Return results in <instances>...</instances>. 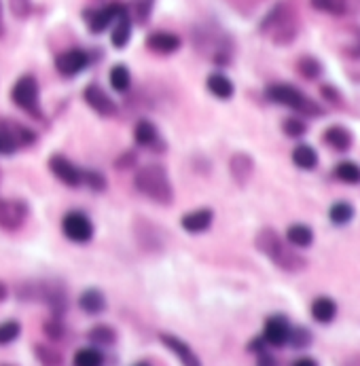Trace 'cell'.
<instances>
[{"label":"cell","mask_w":360,"mask_h":366,"mask_svg":"<svg viewBox=\"0 0 360 366\" xmlns=\"http://www.w3.org/2000/svg\"><path fill=\"white\" fill-rule=\"evenodd\" d=\"M155 0H134V17L138 23H146L151 17Z\"/></svg>","instance_id":"cell-33"},{"label":"cell","mask_w":360,"mask_h":366,"mask_svg":"<svg viewBox=\"0 0 360 366\" xmlns=\"http://www.w3.org/2000/svg\"><path fill=\"white\" fill-rule=\"evenodd\" d=\"M231 174L238 182H246L252 174V159L246 155H236L231 159Z\"/></svg>","instance_id":"cell-27"},{"label":"cell","mask_w":360,"mask_h":366,"mask_svg":"<svg viewBox=\"0 0 360 366\" xmlns=\"http://www.w3.org/2000/svg\"><path fill=\"white\" fill-rule=\"evenodd\" d=\"M134 140L140 146H151L157 140V127L151 121H138L134 127Z\"/></svg>","instance_id":"cell-25"},{"label":"cell","mask_w":360,"mask_h":366,"mask_svg":"<svg viewBox=\"0 0 360 366\" xmlns=\"http://www.w3.org/2000/svg\"><path fill=\"white\" fill-rule=\"evenodd\" d=\"M102 364H104V356L95 347H81L75 354V366H102Z\"/></svg>","instance_id":"cell-26"},{"label":"cell","mask_w":360,"mask_h":366,"mask_svg":"<svg viewBox=\"0 0 360 366\" xmlns=\"http://www.w3.org/2000/svg\"><path fill=\"white\" fill-rule=\"evenodd\" d=\"M89 64V55L81 49H70V51H64L57 61H55V68L59 75L64 77H75L79 75L85 66Z\"/></svg>","instance_id":"cell-10"},{"label":"cell","mask_w":360,"mask_h":366,"mask_svg":"<svg viewBox=\"0 0 360 366\" xmlns=\"http://www.w3.org/2000/svg\"><path fill=\"white\" fill-rule=\"evenodd\" d=\"M5 366H7V364H5Z\"/></svg>","instance_id":"cell-46"},{"label":"cell","mask_w":360,"mask_h":366,"mask_svg":"<svg viewBox=\"0 0 360 366\" xmlns=\"http://www.w3.org/2000/svg\"><path fill=\"white\" fill-rule=\"evenodd\" d=\"M108 79H111L113 89H115V91H119V93L127 91V89H129V85H132V75H129L127 66H123V64L113 66Z\"/></svg>","instance_id":"cell-24"},{"label":"cell","mask_w":360,"mask_h":366,"mask_svg":"<svg viewBox=\"0 0 360 366\" xmlns=\"http://www.w3.org/2000/svg\"><path fill=\"white\" fill-rule=\"evenodd\" d=\"M5 35V21H3V5H0V39Z\"/></svg>","instance_id":"cell-43"},{"label":"cell","mask_w":360,"mask_h":366,"mask_svg":"<svg viewBox=\"0 0 360 366\" xmlns=\"http://www.w3.org/2000/svg\"><path fill=\"white\" fill-rule=\"evenodd\" d=\"M292 366H318L312 358H301V360H297Z\"/></svg>","instance_id":"cell-42"},{"label":"cell","mask_w":360,"mask_h":366,"mask_svg":"<svg viewBox=\"0 0 360 366\" xmlns=\"http://www.w3.org/2000/svg\"><path fill=\"white\" fill-rule=\"evenodd\" d=\"M49 170L57 176L59 182H64L66 186H79L83 182L81 170L64 155H53L49 159Z\"/></svg>","instance_id":"cell-9"},{"label":"cell","mask_w":360,"mask_h":366,"mask_svg":"<svg viewBox=\"0 0 360 366\" xmlns=\"http://www.w3.org/2000/svg\"><path fill=\"white\" fill-rule=\"evenodd\" d=\"M310 332L305 330V328H299V330H290V337H288V341L294 345V347H305L307 343H310Z\"/></svg>","instance_id":"cell-37"},{"label":"cell","mask_w":360,"mask_h":366,"mask_svg":"<svg viewBox=\"0 0 360 366\" xmlns=\"http://www.w3.org/2000/svg\"><path fill=\"white\" fill-rule=\"evenodd\" d=\"M11 99H13L15 106L23 108L32 117L41 115V108H39V83H37L35 77H21L11 89Z\"/></svg>","instance_id":"cell-6"},{"label":"cell","mask_w":360,"mask_h":366,"mask_svg":"<svg viewBox=\"0 0 360 366\" xmlns=\"http://www.w3.org/2000/svg\"><path fill=\"white\" fill-rule=\"evenodd\" d=\"M129 37H132V21H129L127 9L115 19V28H113V35H111V43L117 49H123L129 43Z\"/></svg>","instance_id":"cell-17"},{"label":"cell","mask_w":360,"mask_h":366,"mask_svg":"<svg viewBox=\"0 0 360 366\" xmlns=\"http://www.w3.org/2000/svg\"><path fill=\"white\" fill-rule=\"evenodd\" d=\"M136 189L142 195H146L149 199H153V202L161 204V206L172 204V199H174V191H172L168 172L159 163H149V165H144V168L138 170Z\"/></svg>","instance_id":"cell-1"},{"label":"cell","mask_w":360,"mask_h":366,"mask_svg":"<svg viewBox=\"0 0 360 366\" xmlns=\"http://www.w3.org/2000/svg\"><path fill=\"white\" fill-rule=\"evenodd\" d=\"M284 131L292 138H299V136L305 134V123L299 121V119H286L284 121Z\"/></svg>","instance_id":"cell-36"},{"label":"cell","mask_w":360,"mask_h":366,"mask_svg":"<svg viewBox=\"0 0 360 366\" xmlns=\"http://www.w3.org/2000/svg\"><path fill=\"white\" fill-rule=\"evenodd\" d=\"M286 238L292 246L297 248H307L312 242H314V233L307 224H292L288 231H286Z\"/></svg>","instance_id":"cell-23"},{"label":"cell","mask_w":360,"mask_h":366,"mask_svg":"<svg viewBox=\"0 0 360 366\" xmlns=\"http://www.w3.org/2000/svg\"><path fill=\"white\" fill-rule=\"evenodd\" d=\"M212 220H214V212L208 210V208H202V210H195V212H187L180 218V227L187 233H204L206 229H210Z\"/></svg>","instance_id":"cell-14"},{"label":"cell","mask_w":360,"mask_h":366,"mask_svg":"<svg viewBox=\"0 0 360 366\" xmlns=\"http://www.w3.org/2000/svg\"><path fill=\"white\" fill-rule=\"evenodd\" d=\"M123 11H125L123 5H111L106 9L89 13V30L93 32V35H100V32H104Z\"/></svg>","instance_id":"cell-15"},{"label":"cell","mask_w":360,"mask_h":366,"mask_svg":"<svg viewBox=\"0 0 360 366\" xmlns=\"http://www.w3.org/2000/svg\"><path fill=\"white\" fill-rule=\"evenodd\" d=\"M61 231L70 242L85 244L93 238V222L83 212H68L61 220Z\"/></svg>","instance_id":"cell-7"},{"label":"cell","mask_w":360,"mask_h":366,"mask_svg":"<svg viewBox=\"0 0 360 366\" xmlns=\"http://www.w3.org/2000/svg\"><path fill=\"white\" fill-rule=\"evenodd\" d=\"M32 5H30V0H11V11L15 17H26L30 13Z\"/></svg>","instance_id":"cell-40"},{"label":"cell","mask_w":360,"mask_h":366,"mask_svg":"<svg viewBox=\"0 0 360 366\" xmlns=\"http://www.w3.org/2000/svg\"><path fill=\"white\" fill-rule=\"evenodd\" d=\"M89 339L93 343H100V345H111V343H115L117 335H115V330L111 326L100 324V326H95V328L89 330Z\"/></svg>","instance_id":"cell-29"},{"label":"cell","mask_w":360,"mask_h":366,"mask_svg":"<svg viewBox=\"0 0 360 366\" xmlns=\"http://www.w3.org/2000/svg\"><path fill=\"white\" fill-rule=\"evenodd\" d=\"M288 337H290V324H288L286 318H282V316H272V318L265 322L263 341H265L267 345L282 347L284 343H288Z\"/></svg>","instance_id":"cell-12"},{"label":"cell","mask_w":360,"mask_h":366,"mask_svg":"<svg viewBox=\"0 0 360 366\" xmlns=\"http://www.w3.org/2000/svg\"><path fill=\"white\" fill-rule=\"evenodd\" d=\"M28 218V204L21 199H0V227L7 231L19 229Z\"/></svg>","instance_id":"cell-8"},{"label":"cell","mask_w":360,"mask_h":366,"mask_svg":"<svg viewBox=\"0 0 360 366\" xmlns=\"http://www.w3.org/2000/svg\"><path fill=\"white\" fill-rule=\"evenodd\" d=\"M299 70H301L303 77L316 79V77L320 75V64H318L316 59H312V57H305V59L299 61Z\"/></svg>","instance_id":"cell-35"},{"label":"cell","mask_w":360,"mask_h":366,"mask_svg":"<svg viewBox=\"0 0 360 366\" xmlns=\"http://www.w3.org/2000/svg\"><path fill=\"white\" fill-rule=\"evenodd\" d=\"M45 332H47V337H49V339H61V335H64V326H61V322H59L57 318H53V320L45 322Z\"/></svg>","instance_id":"cell-39"},{"label":"cell","mask_w":360,"mask_h":366,"mask_svg":"<svg viewBox=\"0 0 360 366\" xmlns=\"http://www.w3.org/2000/svg\"><path fill=\"white\" fill-rule=\"evenodd\" d=\"M314 9L331 13V15H341L345 11V3L343 0H312Z\"/></svg>","instance_id":"cell-31"},{"label":"cell","mask_w":360,"mask_h":366,"mask_svg":"<svg viewBox=\"0 0 360 366\" xmlns=\"http://www.w3.org/2000/svg\"><path fill=\"white\" fill-rule=\"evenodd\" d=\"M258 366H276V360H274L269 354L260 351V354H258Z\"/></svg>","instance_id":"cell-41"},{"label":"cell","mask_w":360,"mask_h":366,"mask_svg":"<svg viewBox=\"0 0 360 366\" xmlns=\"http://www.w3.org/2000/svg\"><path fill=\"white\" fill-rule=\"evenodd\" d=\"M292 161L297 168L301 170H314L318 163V155L310 144H299L297 148L292 151Z\"/></svg>","instance_id":"cell-22"},{"label":"cell","mask_w":360,"mask_h":366,"mask_svg":"<svg viewBox=\"0 0 360 366\" xmlns=\"http://www.w3.org/2000/svg\"><path fill=\"white\" fill-rule=\"evenodd\" d=\"M81 176H83V180H85L91 189H95V191H102V189L106 186L104 176H100L97 172H81Z\"/></svg>","instance_id":"cell-38"},{"label":"cell","mask_w":360,"mask_h":366,"mask_svg":"<svg viewBox=\"0 0 360 366\" xmlns=\"http://www.w3.org/2000/svg\"><path fill=\"white\" fill-rule=\"evenodd\" d=\"M136 366H146V364H136Z\"/></svg>","instance_id":"cell-45"},{"label":"cell","mask_w":360,"mask_h":366,"mask_svg":"<svg viewBox=\"0 0 360 366\" xmlns=\"http://www.w3.org/2000/svg\"><path fill=\"white\" fill-rule=\"evenodd\" d=\"M260 30L265 35L272 37V41L284 45L290 43L297 35V21H294V15L286 9V5H278L265 19L260 23Z\"/></svg>","instance_id":"cell-3"},{"label":"cell","mask_w":360,"mask_h":366,"mask_svg":"<svg viewBox=\"0 0 360 366\" xmlns=\"http://www.w3.org/2000/svg\"><path fill=\"white\" fill-rule=\"evenodd\" d=\"M352 216H354V208L350 206V204H335L333 208H331V220L335 222V224H345V222H350L352 220Z\"/></svg>","instance_id":"cell-32"},{"label":"cell","mask_w":360,"mask_h":366,"mask_svg":"<svg viewBox=\"0 0 360 366\" xmlns=\"http://www.w3.org/2000/svg\"><path fill=\"white\" fill-rule=\"evenodd\" d=\"M256 246L258 250L267 254L280 269L284 271H299L305 267V260L299 256V254H294L290 248H286L282 244V240L278 238V233L272 231V229H263L256 235Z\"/></svg>","instance_id":"cell-2"},{"label":"cell","mask_w":360,"mask_h":366,"mask_svg":"<svg viewBox=\"0 0 360 366\" xmlns=\"http://www.w3.org/2000/svg\"><path fill=\"white\" fill-rule=\"evenodd\" d=\"M79 305H81V309L87 311V314H100V311L106 309V298H104V294H102L100 290L89 288V290H85V292L81 294Z\"/></svg>","instance_id":"cell-19"},{"label":"cell","mask_w":360,"mask_h":366,"mask_svg":"<svg viewBox=\"0 0 360 366\" xmlns=\"http://www.w3.org/2000/svg\"><path fill=\"white\" fill-rule=\"evenodd\" d=\"M267 97L272 102H278V104H284L292 110H299V113H305V115H318V106L299 91L294 89L292 85H272L267 89Z\"/></svg>","instance_id":"cell-4"},{"label":"cell","mask_w":360,"mask_h":366,"mask_svg":"<svg viewBox=\"0 0 360 366\" xmlns=\"http://www.w3.org/2000/svg\"><path fill=\"white\" fill-rule=\"evenodd\" d=\"M146 47L151 51H157V53H174L180 49V39L176 35H172V32H153V35L146 39Z\"/></svg>","instance_id":"cell-16"},{"label":"cell","mask_w":360,"mask_h":366,"mask_svg":"<svg viewBox=\"0 0 360 366\" xmlns=\"http://www.w3.org/2000/svg\"><path fill=\"white\" fill-rule=\"evenodd\" d=\"M159 341L166 345L178 360H180V364L182 366H202V360L195 356V351L182 341V339H178V337H174V335H170V332H161L159 335Z\"/></svg>","instance_id":"cell-11"},{"label":"cell","mask_w":360,"mask_h":366,"mask_svg":"<svg viewBox=\"0 0 360 366\" xmlns=\"http://www.w3.org/2000/svg\"><path fill=\"white\" fill-rule=\"evenodd\" d=\"M324 142L333 146L335 151H348L350 144H352V136L348 134V131L339 125L335 127H329L326 129V134H324Z\"/></svg>","instance_id":"cell-21"},{"label":"cell","mask_w":360,"mask_h":366,"mask_svg":"<svg viewBox=\"0 0 360 366\" xmlns=\"http://www.w3.org/2000/svg\"><path fill=\"white\" fill-rule=\"evenodd\" d=\"M7 296V288H5V284H0V301Z\"/></svg>","instance_id":"cell-44"},{"label":"cell","mask_w":360,"mask_h":366,"mask_svg":"<svg viewBox=\"0 0 360 366\" xmlns=\"http://www.w3.org/2000/svg\"><path fill=\"white\" fill-rule=\"evenodd\" d=\"M35 351H37V356H39V360L43 362V366H59V364H61V356H59L57 351L45 347V345H37Z\"/></svg>","instance_id":"cell-34"},{"label":"cell","mask_w":360,"mask_h":366,"mask_svg":"<svg viewBox=\"0 0 360 366\" xmlns=\"http://www.w3.org/2000/svg\"><path fill=\"white\" fill-rule=\"evenodd\" d=\"M19 332H21L19 322H15V320H7V322H3V324H0V345H9V343H13V341L19 337Z\"/></svg>","instance_id":"cell-30"},{"label":"cell","mask_w":360,"mask_h":366,"mask_svg":"<svg viewBox=\"0 0 360 366\" xmlns=\"http://www.w3.org/2000/svg\"><path fill=\"white\" fill-rule=\"evenodd\" d=\"M37 140V136L32 131L15 121L5 119L0 123V155H11L15 153L19 146L32 144Z\"/></svg>","instance_id":"cell-5"},{"label":"cell","mask_w":360,"mask_h":366,"mask_svg":"<svg viewBox=\"0 0 360 366\" xmlns=\"http://www.w3.org/2000/svg\"><path fill=\"white\" fill-rule=\"evenodd\" d=\"M335 174H337L339 180H343L348 184H358L360 182V168H358L356 163H352V161H341L337 165Z\"/></svg>","instance_id":"cell-28"},{"label":"cell","mask_w":360,"mask_h":366,"mask_svg":"<svg viewBox=\"0 0 360 366\" xmlns=\"http://www.w3.org/2000/svg\"><path fill=\"white\" fill-rule=\"evenodd\" d=\"M312 316H314V320L320 322V324L333 322V318L337 316V305H335V301H333V298H329V296L316 298V301L312 303Z\"/></svg>","instance_id":"cell-18"},{"label":"cell","mask_w":360,"mask_h":366,"mask_svg":"<svg viewBox=\"0 0 360 366\" xmlns=\"http://www.w3.org/2000/svg\"><path fill=\"white\" fill-rule=\"evenodd\" d=\"M83 97L85 102L97 113V115H104V117H111L117 113V104L111 99V95H106V91L97 85H89L85 91H83Z\"/></svg>","instance_id":"cell-13"},{"label":"cell","mask_w":360,"mask_h":366,"mask_svg":"<svg viewBox=\"0 0 360 366\" xmlns=\"http://www.w3.org/2000/svg\"><path fill=\"white\" fill-rule=\"evenodd\" d=\"M206 85H208V91L218 99H229L234 95V83L229 81L225 75H210Z\"/></svg>","instance_id":"cell-20"}]
</instances>
